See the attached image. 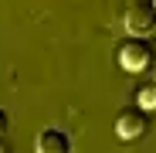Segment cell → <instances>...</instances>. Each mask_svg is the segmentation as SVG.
<instances>
[{
  "label": "cell",
  "instance_id": "obj_1",
  "mask_svg": "<svg viewBox=\"0 0 156 153\" xmlns=\"http://www.w3.org/2000/svg\"><path fill=\"white\" fill-rule=\"evenodd\" d=\"M115 55H119V65L126 71H146L156 61V48H153L149 34H129L126 41H119Z\"/></svg>",
  "mask_w": 156,
  "mask_h": 153
},
{
  "label": "cell",
  "instance_id": "obj_4",
  "mask_svg": "<svg viewBox=\"0 0 156 153\" xmlns=\"http://www.w3.org/2000/svg\"><path fill=\"white\" fill-rule=\"evenodd\" d=\"M34 146H37V153H68L71 150V136L65 129H58V126H48V129L37 133Z\"/></svg>",
  "mask_w": 156,
  "mask_h": 153
},
{
  "label": "cell",
  "instance_id": "obj_3",
  "mask_svg": "<svg viewBox=\"0 0 156 153\" xmlns=\"http://www.w3.org/2000/svg\"><path fill=\"white\" fill-rule=\"evenodd\" d=\"M126 31L129 34H153L156 31V0H133L126 7Z\"/></svg>",
  "mask_w": 156,
  "mask_h": 153
},
{
  "label": "cell",
  "instance_id": "obj_5",
  "mask_svg": "<svg viewBox=\"0 0 156 153\" xmlns=\"http://www.w3.org/2000/svg\"><path fill=\"white\" fill-rule=\"evenodd\" d=\"M136 102L143 109H156V82H146L136 89Z\"/></svg>",
  "mask_w": 156,
  "mask_h": 153
},
{
  "label": "cell",
  "instance_id": "obj_2",
  "mask_svg": "<svg viewBox=\"0 0 156 153\" xmlns=\"http://www.w3.org/2000/svg\"><path fill=\"white\" fill-rule=\"evenodd\" d=\"M146 133H149V109H143L139 102L119 109V116H115V136L119 140H139Z\"/></svg>",
  "mask_w": 156,
  "mask_h": 153
},
{
  "label": "cell",
  "instance_id": "obj_6",
  "mask_svg": "<svg viewBox=\"0 0 156 153\" xmlns=\"http://www.w3.org/2000/svg\"><path fill=\"white\" fill-rule=\"evenodd\" d=\"M7 126H10V119H7V112L0 109V150H4V136H7Z\"/></svg>",
  "mask_w": 156,
  "mask_h": 153
}]
</instances>
